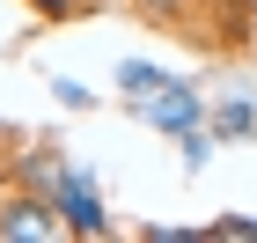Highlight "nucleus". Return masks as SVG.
<instances>
[{"label":"nucleus","instance_id":"obj_1","mask_svg":"<svg viewBox=\"0 0 257 243\" xmlns=\"http://www.w3.org/2000/svg\"><path fill=\"white\" fill-rule=\"evenodd\" d=\"M22 184H30V192H44V199L59 206L66 236H110V214H103L96 184L81 177L74 162H59V155H30V162H22Z\"/></svg>","mask_w":257,"mask_h":243},{"label":"nucleus","instance_id":"obj_2","mask_svg":"<svg viewBox=\"0 0 257 243\" xmlns=\"http://www.w3.org/2000/svg\"><path fill=\"white\" fill-rule=\"evenodd\" d=\"M66 221L59 206L44 199V192H15V199H0V243H59Z\"/></svg>","mask_w":257,"mask_h":243},{"label":"nucleus","instance_id":"obj_3","mask_svg":"<svg viewBox=\"0 0 257 243\" xmlns=\"http://www.w3.org/2000/svg\"><path fill=\"white\" fill-rule=\"evenodd\" d=\"M133 118H147L155 133H191V125L206 118V103H198L184 81H169V89H155V96H140V103H133Z\"/></svg>","mask_w":257,"mask_h":243},{"label":"nucleus","instance_id":"obj_4","mask_svg":"<svg viewBox=\"0 0 257 243\" xmlns=\"http://www.w3.org/2000/svg\"><path fill=\"white\" fill-rule=\"evenodd\" d=\"M118 89H125V103H140V96H155V89H169V74L147 66V59H125L118 66Z\"/></svg>","mask_w":257,"mask_h":243},{"label":"nucleus","instance_id":"obj_5","mask_svg":"<svg viewBox=\"0 0 257 243\" xmlns=\"http://www.w3.org/2000/svg\"><path fill=\"white\" fill-rule=\"evenodd\" d=\"M213 133L242 140V133H257V111H250V103H235V96H228V103H213Z\"/></svg>","mask_w":257,"mask_h":243},{"label":"nucleus","instance_id":"obj_6","mask_svg":"<svg viewBox=\"0 0 257 243\" xmlns=\"http://www.w3.org/2000/svg\"><path fill=\"white\" fill-rule=\"evenodd\" d=\"M206 236H220V243H257V221H235V214H228V221H213Z\"/></svg>","mask_w":257,"mask_h":243},{"label":"nucleus","instance_id":"obj_7","mask_svg":"<svg viewBox=\"0 0 257 243\" xmlns=\"http://www.w3.org/2000/svg\"><path fill=\"white\" fill-rule=\"evenodd\" d=\"M52 96H59L66 111H88V103H96V96H88V89H81V81H52Z\"/></svg>","mask_w":257,"mask_h":243},{"label":"nucleus","instance_id":"obj_8","mask_svg":"<svg viewBox=\"0 0 257 243\" xmlns=\"http://www.w3.org/2000/svg\"><path fill=\"white\" fill-rule=\"evenodd\" d=\"M30 8H37V15H81L88 0H30Z\"/></svg>","mask_w":257,"mask_h":243}]
</instances>
